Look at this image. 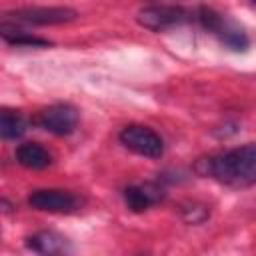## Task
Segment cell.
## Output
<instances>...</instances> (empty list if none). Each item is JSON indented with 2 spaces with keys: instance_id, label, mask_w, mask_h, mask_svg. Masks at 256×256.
Segmentation results:
<instances>
[{
  "instance_id": "cell-1",
  "label": "cell",
  "mask_w": 256,
  "mask_h": 256,
  "mask_svg": "<svg viewBox=\"0 0 256 256\" xmlns=\"http://www.w3.org/2000/svg\"><path fill=\"white\" fill-rule=\"evenodd\" d=\"M198 172L228 188H250L256 184V144L208 156L198 162Z\"/></svg>"
},
{
  "instance_id": "cell-2",
  "label": "cell",
  "mask_w": 256,
  "mask_h": 256,
  "mask_svg": "<svg viewBox=\"0 0 256 256\" xmlns=\"http://www.w3.org/2000/svg\"><path fill=\"white\" fill-rule=\"evenodd\" d=\"M194 20L212 36H216L224 46H228L230 50L236 52H244L248 48V36L244 32L242 26H238L232 18H228L226 14L208 8V6H200L194 10Z\"/></svg>"
},
{
  "instance_id": "cell-3",
  "label": "cell",
  "mask_w": 256,
  "mask_h": 256,
  "mask_svg": "<svg viewBox=\"0 0 256 256\" xmlns=\"http://www.w3.org/2000/svg\"><path fill=\"white\" fill-rule=\"evenodd\" d=\"M136 20L140 26L154 30V32H162L186 22L194 20V10H188L184 6H176V4H150L144 6L138 14Z\"/></svg>"
},
{
  "instance_id": "cell-4",
  "label": "cell",
  "mask_w": 256,
  "mask_h": 256,
  "mask_svg": "<svg viewBox=\"0 0 256 256\" xmlns=\"http://www.w3.org/2000/svg\"><path fill=\"white\" fill-rule=\"evenodd\" d=\"M118 140L130 152L144 158H160L164 152V140L156 130L144 124H128L120 130Z\"/></svg>"
},
{
  "instance_id": "cell-5",
  "label": "cell",
  "mask_w": 256,
  "mask_h": 256,
  "mask_svg": "<svg viewBox=\"0 0 256 256\" xmlns=\"http://www.w3.org/2000/svg\"><path fill=\"white\" fill-rule=\"evenodd\" d=\"M78 16L76 10L68 6H28L16 8L4 14V20H12L14 24H34V26H50L72 22Z\"/></svg>"
},
{
  "instance_id": "cell-6",
  "label": "cell",
  "mask_w": 256,
  "mask_h": 256,
  "mask_svg": "<svg viewBox=\"0 0 256 256\" xmlns=\"http://www.w3.org/2000/svg\"><path fill=\"white\" fill-rule=\"evenodd\" d=\"M34 124L54 136H68L78 126V110L72 104H50L36 114Z\"/></svg>"
},
{
  "instance_id": "cell-7",
  "label": "cell",
  "mask_w": 256,
  "mask_h": 256,
  "mask_svg": "<svg viewBox=\"0 0 256 256\" xmlns=\"http://www.w3.org/2000/svg\"><path fill=\"white\" fill-rule=\"evenodd\" d=\"M28 204L40 212L52 214H72L82 206L80 196L62 188H40L28 196Z\"/></svg>"
},
{
  "instance_id": "cell-8",
  "label": "cell",
  "mask_w": 256,
  "mask_h": 256,
  "mask_svg": "<svg viewBox=\"0 0 256 256\" xmlns=\"http://www.w3.org/2000/svg\"><path fill=\"white\" fill-rule=\"evenodd\" d=\"M124 202L132 212H144L164 198V190L154 182L132 184L124 190Z\"/></svg>"
},
{
  "instance_id": "cell-9",
  "label": "cell",
  "mask_w": 256,
  "mask_h": 256,
  "mask_svg": "<svg viewBox=\"0 0 256 256\" xmlns=\"http://www.w3.org/2000/svg\"><path fill=\"white\" fill-rule=\"evenodd\" d=\"M26 248L38 254H68L72 252L70 240L54 230H40L26 238Z\"/></svg>"
},
{
  "instance_id": "cell-10",
  "label": "cell",
  "mask_w": 256,
  "mask_h": 256,
  "mask_svg": "<svg viewBox=\"0 0 256 256\" xmlns=\"http://www.w3.org/2000/svg\"><path fill=\"white\" fill-rule=\"evenodd\" d=\"M16 162L28 170H42L52 164V154L38 142H24L16 148Z\"/></svg>"
},
{
  "instance_id": "cell-11",
  "label": "cell",
  "mask_w": 256,
  "mask_h": 256,
  "mask_svg": "<svg viewBox=\"0 0 256 256\" xmlns=\"http://www.w3.org/2000/svg\"><path fill=\"white\" fill-rule=\"evenodd\" d=\"M0 32H2L4 42L12 44V46H48V44H50V40L40 38V36L28 32V30L16 28V24H10V22H6V20L2 22Z\"/></svg>"
},
{
  "instance_id": "cell-12",
  "label": "cell",
  "mask_w": 256,
  "mask_h": 256,
  "mask_svg": "<svg viewBox=\"0 0 256 256\" xmlns=\"http://www.w3.org/2000/svg\"><path fill=\"white\" fill-rule=\"evenodd\" d=\"M26 118L18 112V110H10L4 108L0 114V136L4 140H16L26 132Z\"/></svg>"
},
{
  "instance_id": "cell-13",
  "label": "cell",
  "mask_w": 256,
  "mask_h": 256,
  "mask_svg": "<svg viewBox=\"0 0 256 256\" xmlns=\"http://www.w3.org/2000/svg\"><path fill=\"white\" fill-rule=\"evenodd\" d=\"M250 2H252V4H256V0H250Z\"/></svg>"
}]
</instances>
